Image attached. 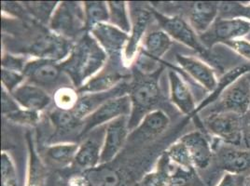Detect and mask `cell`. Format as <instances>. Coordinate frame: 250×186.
I'll return each instance as SVG.
<instances>
[{
    "label": "cell",
    "mask_w": 250,
    "mask_h": 186,
    "mask_svg": "<svg viewBox=\"0 0 250 186\" xmlns=\"http://www.w3.org/2000/svg\"><path fill=\"white\" fill-rule=\"evenodd\" d=\"M107 61V54L94 37L86 32L74 43L69 56L60 63L72 86L79 90L100 72Z\"/></svg>",
    "instance_id": "1"
},
{
    "label": "cell",
    "mask_w": 250,
    "mask_h": 186,
    "mask_svg": "<svg viewBox=\"0 0 250 186\" xmlns=\"http://www.w3.org/2000/svg\"><path fill=\"white\" fill-rule=\"evenodd\" d=\"M162 71L163 68L152 74H143L137 71L138 75L130 84L129 96L132 103V112L129 116L130 133L147 113L156 109L155 106L161 99L159 77Z\"/></svg>",
    "instance_id": "2"
},
{
    "label": "cell",
    "mask_w": 250,
    "mask_h": 186,
    "mask_svg": "<svg viewBox=\"0 0 250 186\" xmlns=\"http://www.w3.org/2000/svg\"><path fill=\"white\" fill-rule=\"evenodd\" d=\"M50 31L76 42L86 33L83 2H59L49 24Z\"/></svg>",
    "instance_id": "3"
},
{
    "label": "cell",
    "mask_w": 250,
    "mask_h": 186,
    "mask_svg": "<svg viewBox=\"0 0 250 186\" xmlns=\"http://www.w3.org/2000/svg\"><path fill=\"white\" fill-rule=\"evenodd\" d=\"M151 11L160 29L166 32L173 40L183 44L207 59L208 58L210 51L201 41L198 34L194 31L187 19L179 15H166L153 9Z\"/></svg>",
    "instance_id": "4"
},
{
    "label": "cell",
    "mask_w": 250,
    "mask_h": 186,
    "mask_svg": "<svg viewBox=\"0 0 250 186\" xmlns=\"http://www.w3.org/2000/svg\"><path fill=\"white\" fill-rule=\"evenodd\" d=\"M242 117L229 112L209 113L203 119V126L219 142L242 148Z\"/></svg>",
    "instance_id": "5"
},
{
    "label": "cell",
    "mask_w": 250,
    "mask_h": 186,
    "mask_svg": "<svg viewBox=\"0 0 250 186\" xmlns=\"http://www.w3.org/2000/svg\"><path fill=\"white\" fill-rule=\"evenodd\" d=\"M131 112L132 103L129 94L115 97L106 101L83 120V127L79 139H83L97 128H102L119 117L130 116Z\"/></svg>",
    "instance_id": "6"
},
{
    "label": "cell",
    "mask_w": 250,
    "mask_h": 186,
    "mask_svg": "<svg viewBox=\"0 0 250 186\" xmlns=\"http://www.w3.org/2000/svg\"><path fill=\"white\" fill-rule=\"evenodd\" d=\"M74 43L53 32H45L33 39L25 53L32 58L62 62L69 56Z\"/></svg>",
    "instance_id": "7"
},
{
    "label": "cell",
    "mask_w": 250,
    "mask_h": 186,
    "mask_svg": "<svg viewBox=\"0 0 250 186\" xmlns=\"http://www.w3.org/2000/svg\"><path fill=\"white\" fill-rule=\"evenodd\" d=\"M250 109V80L248 74L238 78L220 95L216 103L210 105L209 113L229 112L244 115Z\"/></svg>",
    "instance_id": "8"
},
{
    "label": "cell",
    "mask_w": 250,
    "mask_h": 186,
    "mask_svg": "<svg viewBox=\"0 0 250 186\" xmlns=\"http://www.w3.org/2000/svg\"><path fill=\"white\" fill-rule=\"evenodd\" d=\"M250 34V21L243 18H220L208 31L200 37L201 41L208 49L217 44L245 38Z\"/></svg>",
    "instance_id": "9"
},
{
    "label": "cell",
    "mask_w": 250,
    "mask_h": 186,
    "mask_svg": "<svg viewBox=\"0 0 250 186\" xmlns=\"http://www.w3.org/2000/svg\"><path fill=\"white\" fill-rule=\"evenodd\" d=\"M126 68L123 60L108 59L104 68L85 83L82 88L77 90V92L80 95H83L110 91L121 83L125 82V79L129 77V74L125 71Z\"/></svg>",
    "instance_id": "10"
},
{
    "label": "cell",
    "mask_w": 250,
    "mask_h": 186,
    "mask_svg": "<svg viewBox=\"0 0 250 186\" xmlns=\"http://www.w3.org/2000/svg\"><path fill=\"white\" fill-rule=\"evenodd\" d=\"M22 74L26 82L37 85L46 91L57 86L62 74L65 75L60 62L36 58L28 60Z\"/></svg>",
    "instance_id": "11"
},
{
    "label": "cell",
    "mask_w": 250,
    "mask_h": 186,
    "mask_svg": "<svg viewBox=\"0 0 250 186\" xmlns=\"http://www.w3.org/2000/svg\"><path fill=\"white\" fill-rule=\"evenodd\" d=\"M130 12L132 18V30L129 34V40L123 55V61L127 68L136 61L142 41L146 37V29L153 17L151 9L137 8L136 11L132 10Z\"/></svg>",
    "instance_id": "12"
},
{
    "label": "cell",
    "mask_w": 250,
    "mask_h": 186,
    "mask_svg": "<svg viewBox=\"0 0 250 186\" xmlns=\"http://www.w3.org/2000/svg\"><path fill=\"white\" fill-rule=\"evenodd\" d=\"M89 33L107 54L108 59L123 60V55L129 40V34L122 31L109 22L99 23Z\"/></svg>",
    "instance_id": "13"
},
{
    "label": "cell",
    "mask_w": 250,
    "mask_h": 186,
    "mask_svg": "<svg viewBox=\"0 0 250 186\" xmlns=\"http://www.w3.org/2000/svg\"><path fill=\"white\" fill-rule=\"evenodd\" d=\"M129 116H122L104 126L100 165L112 161L129 138Z\"/></svg>",
    "instance_id": "14"
},
{
    "label": "cell",
    "mask_w": 250,
    "mask_h": 186,
    "mask_svg": "<svg viewBox=\"0 0 250 186\" xmlns=\"http://www.w3.org/2000/svg\"><path fill=\"white\" fill-rule=\"evenodd\" d=\"M176 60L180 69L187 74L192 80L198 84L208 93H213L219 83V77L215 69L208 62L197 57L188 56L183 54H176Z\"/></svg>",
    "instance_id": "15"
},
{
    "label": "cell",
    "mask_w": 250,
    "mask_h": 186,
    "mask_svg": "<svg viewBox=\"0 0 250 186\" xmlns=\"http://www.w3.org/2000/svg\"><path fill=\"white\" fill-rule=\"evenodd\" d=\"M213 149L218 167L224 172L246 177L250 175V150L229 146L223 143L213 147Z\"/></svg>",
    "instance_id": "16"
},
{
    "label": "cell",
    "mask_w": 250,
    "mask_h": 186,
    "mask_svg": "<svg viewBox=\"0 0 250 186\" xmlns=\"http://www.w3.org/2000/svg\"><path fill=\"white\" fill-rule=\"evenodd\" d=\"M169 97L171 103L185 115L194 117L197 109L195 97L183 75L177 69L168 71Z\"/></svg>",
    "instance_id": "17"
},
{
    "label": "cell",
    "mask_w": 250,
    "mask_h": 186,
    "mask_svg": "<svg viewBox=\"0 0 250 186\" xmlns=\"http://www.w3.org/2000/svg\"><path fill=\"white\" fill-rule=\"evenodd\" d=\"M186 145L195 168L207 169L214 158V149L208 138L200 130H194L179 139Z\"/></svg>",
    "instance_id": "18"
},
{
    "label": "cell",
    "mask_w": 250,
    "mask_h": 186,
    "mask_svg": "<svg viewBox=\"0 0 250 186\" xmlns=\"http://www.w3.org/2000/svg\"><path fill=\"white\" fill-rule=\"evenodd\" d=\"M129 91L130 84L125 81L115 87L114 89L104 93H88L80 95L79 101L76 106L71 110V112L75 114V116L78 119L83 121L85 117L92 114L94 110H96L100 105H102L106 101L115 97L129 94Z\"/></svg>",
    "instance_id": "19"
},
{
    "label": "cell",
    "mask_w": 250,
    "mask_h": 186,
    "mask_svg": "<svg viewBox=\"0 0 250 186\" xmlns=\"http://www.w3.org/2000/svg\"><path fill=\"white\" fill-rule=\"evenodd\" d=\"M11 94L21 108L39 113L46 110L53 102L49 92L26 81Z\"/></svg>",
    "instance_id": "20"
},
{
    "label": "cell",
    "mask_w": 250,
    "mask_h": 186,
    "mask_svg": "<svg viewBox=\"0 0 250 186\" xmlns=\"http://www.w3.org/2000/svg\"><path fill=\"white\" fill-rule=\"evenodd\" d=\"M219 2L197 1L191 3L188 12V21L199 36L204 35L219 19Z\"/></svg>",
    "instance_id": "21"
},
{
    "label": "cell",
    "mask_w": 250,
    "mask_h": 186,
    "mask_svg": "<svg viewBox=\"0 0 250 186\" xmlns=\"http://www.w3.org/2000/svg\"><path fill=\"white\" fill-rule=\"evenodd\" d=\"M170 125V118L162 109H154L143 117L141 122L130 133L129 138L150 140L164 133Z\"/></svg>",
    "instance_id": "22"
},
{
    "label": "cell",
    "mask_w": 250,
    "mask_h": 186,
    "mask_svg": "<svg viewBox=\"0 0 250 186\" xmlns=\"http://www.w3.org/2000/svg\"><path fill=\"white\" fill-rule=\"evenodd\" d=\"M103 142H98L95 138H87L80 145L75 157V162L83 168L92 169L100 165L101 150Z\"/></svg>",
    "instance_id": "23"
},
{
    "label": "cell",
    "mask_w": 250,
    "mask_h": 186,
    "mask_svg": "<svg viewBox=\"0 0 250 186\" xmlns=\"http://www.w3.org/2000/svg\"><path fill=\"white\" fill-rule=\"evenodd\" d=\"M141 186H174L171 160L166 152L160 157L155 170L143 178Z\"/></svg>",
    "instance_id": "24"
},
{
    "label": "cell",
    "mask_w": 250,
    "mask_h": 186,
    "mask_svg": "<svg viewBox=\"0 0 250 186\" xmlns=\"http://www.w3.org/2000/svg\"><path fill=\"white\" fill-rule=\"evenodd\" d=\"M79 147L78 143H57L47 146L45 155L50 162L55 165H70L75 162Z\"/></svg>",
    "instance_id": "25"
},
{
    "label": "cell",
    "mask_w": 250,
    "mask_h": 186,
    "mask_svg": "<svg viewBox=\"0 0 250 186\" xmlns=\"http://www.w3.org/2000/svg\"><path fill=\"white\" fill-rule=\"evenodd\" d=\"M49 118L57 133L65 134L75 130H79V135L81 133L83 121L78 119L71 111L61 110L55 107L50 112Z\"/></svg>",
    "instance_id": "26"
},
{
    "label": "cell",
    "mask_w": 250,
    "mask_h": 186,
    "mask_svg": "<svg viewBox=\"0 0 250 186\" xmlns=\"http://www.w3.org/2000/svg\"><path fill=\"white\" fill-rule=\"evenodd\" d=\"M83 9L87 32L99 23L109 22V9L107 2L85 1Z\"/></svg>",
    "instance_id": "27"
},
{
    "label": "cell",
    "mask_w": 250,
    "mask_h": 186,
    "mask_svg": "<svg viewBox=\"0 0 250 186\" xmlns=\"http://www.w3.org/2000/svg\"><path fill=\"white\" fill-rule=\"evenodd\" d=\"M109 9V23L130 34L132 30V18L129 5L125 1H107Z\"/></svg>",
    "instance_id": "28"
},
{
    "label": "cell",
    "mask_w": 250,
    "mask_h": 186,
    "mask_svg": "<svg viewBox=\"0 0 250 186\" xmlns=\"http://www.w3.org/2000/svg\"><path fill=\"white\" fill-rule=\"evenodd\" d=\"M58 4V1H29L23 2L22 7L35 20L49 26Z\"/></svg>",
    "instance_id": "29"
},
{
    "label": "cell",
    "mask_w": 250,
    "mask_h": 186,
    "mask_svg": "<svg viewBox=\"0 0 250 186\" xmlns=\"http://www.w3.org/2000/svg\"><path fill=\"white\" fill-rule=\"evenodd\" d=\"M80 94L73 86H62L55 90L52 95L53 104L56 108L71 111L79 101Z\"/></svg>",
    "instance_id": "30"
},
{
    "label": "cell",
    "mask_w": 250,
    "mask_h": 186,
    "mask_svg": "<svg viewBox=\"0 0 250 186\" xmlns=\"http://www.w3.org/2000/svg\"><path fill=\"white\" fill-rule=\"evenodd\" d=\"M167 156L177 167L186 168V169H194V166L190 155L188 154L187 147L180 140L177 141L175 144L171 145L167 151Z\"/></svg>",
    "instance_id": "31"
},
{
    "label": "cell",
    "mask_w": 250,
    "mask_h": 186,
    "mask_svg": "<svg viewBox=\"0 0 250 186\" xmlns=\"http://www.w3.org/2000/svg\"><path fill=\"white\" fill-rule=\"evenodd\" d=\"M1 173L3 186H18V176L11 155L1 153Z\"/></svg>",
    "instance_id": "32"
},
{
    "label": "cell",
    "mask_w": 250,
    "mask_h": 186,
    "mask_svg": "<svg viewBox=\"0 0 250 186\" xmlns=\"http://www.w3.org/2000/svg\"><path fill=\"white\" fill-rule=\"evenodd\" d=\"M5 117L15 124L23 126H36L41 121L42 113L20 108L11 114L5 115Z\"/></svg>",
    "instance_id": "33"
},
{
    "label": "cell",
    "mask_w": 250,
    "mask_h": 186,
    "mask_svg": "<svg viewBox=\"0 0 250 186\" xmlns=\"http://www.w3.org/2000/svg\"><path fill=\"white\" fill-rule=\"evenodd\" d=\"M29 155L30 160L27 186H40L42 183V177L44 175V167L34 150H30Z\"/></svg>",
    "instance_id": "34"
},
{
    "label": "cell",
    "mask_w": 250,
    "mask_h": 186,
    "mask_svg": "<svg viewBox=\"0 0 250 186\" xmlns=\"http://www.w3.org/2000/svg\"><path fill=\"white\" fill-rule=\"evenodd\" d=\"M28 59L22 55H15L5 52L1 58V69L22 73Z\"/></svg>",
    "instance_id": "35"
},
{
    "label": "cell",
    "mask_w": 250,
    "mask_h": 186,
    "mask_svg": "<svg viewBox=\"0 0 250 186\" xmlns=\"http://www.w3.org/2000/svg\"><path fill=\"white\" fill-rule=\"evenodd\" d=\"M1 82L2 88H4L9 93H12L22 83L25 82V77L22 73L1 69Z\"/></svg>",
    "instance_id": "36"
},
{
    "label": "cell",
    "mask_w": 250,
    "mask_h": 186,
    "mask_svg": "<svg viewBox=\"0 0 250 186\" xmlns=\"http://www.w3.org/2000/svg\"><path fill=\"white\" fill-rule=\"evenodd\" d=\"M229 50L238 54L242 58L247 60L250 63V41L246 38L236 39L227 42L224 44Z\"/></svg>",
    "instance_id": "37"
},
{
    "label": "cell",
    "mask_w": 250,
    "mask_h": 186,
    "mask_svg": "<svg viewBox=\"0 0 250 186\" xmlns=\"http://www.w3.org/2000/svg\"><path fill=\"white\" fill-rule=\"evenodd\" d=\"M1 104H2V114L5 116L11 114L21 108L19 104L15 101L11 93L4 88L1 89Z\"/></svg>",
    "instance_id": "38"
},
{
    "label": "cell",
    "mask_w": 250,
    "mask_h": 186,
    "mask_svg": "<svg viewBox=\"0 0 250 186\" xmlns=\"http://www.w3.org/2000/svg\"><path fill=\"white\" fill-rule=\"evenodd\" d=\"M246 176L225 172L217 186H246Z\"/></svg>",
    "instance_id": "39"
},
{
    "label": "cell",
    "mask_w": 250,
    "mask_h": 186,
    "mask_svg": "<svg viewBox=\"0 0 250 186\" xmlns=\"http://www.w3.org/2000/svg\"><path fill=\"white\" fill-rule=\"evenodd\" d=\"M242 148L250 151V110L242 117Z\"/></svg>",
    "instance_id": "40"
},
{
    "label": "cell",
    "mask_w": 250,
    "mask_h": 186,
    "mask_svg": "<svg viewBox=\"0 0 250 186\" xmlns=\"http://www.w3.org/2000/svg\"><path fill=\"white\" fill-rule=\"evenodd\" d=\"M246 186H250V175L248 176L246 179Z\"/></svg>",
    "instance_id": "41"
},
{
    "label": "cell",
    "mask_w": 250,
    "mask_h": 186,
    "mask_svg": "<svg viewBox=\"0 0 250 186\" xmlns=\"http://www.w3.org/2000/svg\"><path fill=\"white\" fill-rule=\"evenodd\" d=\"M248 77H249V78H250V74H248Z\"/></svg>",
    "instance_id": "42"
},
{
    "label": "cell",
    "mask_w": 250,
    "mask_h": 186,
    "mask_svg": "<svg viewBox=\"0 0 250 186\" xmlns=\"http://www.w3.org/2000/svg\"></svg>",
    "instance_id": "43"
}]
</instances>
